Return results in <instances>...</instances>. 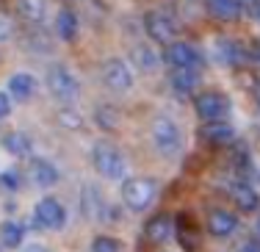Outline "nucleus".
Instances as JSON below:
<instances>
[{
  "label": "nucleus",
  "instance_id": "nucleus-17",
  "mask_svg": "<svg viewBox=\"0 0 260 252\" xmlns=\"http://www.w3.org/2000/svg\"><path fill=\"white\" fill-rule=\"evenodd\" d=\"M208 11L216 20H238L244 14L241 0H208Z\"/></svg>",
  "mask_w": 260,
  "mask_h": 252
},
{
  "label": "nucleus",
  "instance_id": "nucleus-2",
  "mask_svg": "<svg viewBox=\"0 0 260 252\" xmlns=\"http://www.w3.org/2000/svg\"><path fill=\"white\" fill-rule=\"evenodd\" d=\"M91 164L100 172L105 180H122L127 175V161L122 155L119 147H114L111 141H97L91 150Z\"/></svg>",
  "mask_w": 260,
  "mask_h": 252
},
{
  "label": "nucleus",
  "instance_id": "nucleus-10",
  "mask_svg": "<svg viewBox=\"0 0 260 252\" xmlns=\"http://www.w3.org/2000/svg\"><path fill=\"white\" fill-rule=\"evenodd\" d=\"M28 177H30V183L34 186H39V188H50L58 183V169L53 167L47 158H34V161L28 164Z\"/></svg>",
  "mask_w": 260,
  "mask_h": 252
},
{
  "label": "nucleus",
  "instance_id": "nucleus-21",
  "mask_svg": "<svg viewBox=\"0 0 260 252\" xmlns=\"http://www.w3.org/2000/svg\"><path fill=\"white\" fill-rule=\"evenodd\" d=\"M133 61L139 64V70H144V72L158 70V64H160L158 53L152 50V47H147V45H136L133 47Z\"/></svg>",
  "mask_w": 260,
  "mask_h": 252
},
{
  "label": "nucleus",
  "instance_id": "nucleus-8",
  "mask_svg": "<svg viewBox=\"0 0 260 252\" xmlns=\"http://www.w3.org/2000/svg\"><path fill=\"white\" fill-rule=\"evenodd\" d=\"M144 30L152 42H160V45H172V39H175V25H172V20L166 14H160V11L144 14Z\"/></svg>",
  "mask_w": 260,
  "mask_h": 252
},
{
  "label": "nucleus",
  "instance_id": "nucleus-14",
  "mask_svg": "<svg viewBox=\"0 0 260 252\" xmlns=\"http://www.w3.org/2000/svg\"><path fill=\"white\" fill-rule=\"evenodd\" d=\"M34 91H36V78L30 75V72H14V75L9 78V94L17 97L20 103L30 100Z\"/></svg>",
  "mask_w": 260,
  "mask_h": 252
},
{
  "label": "nucleus",
  "instance_id": "nucleus-13",
  "mask_svg": "<svg viewBox=\"0 0 260 252\" xmlns=\"http://www.w3.org/2000/svg\"><path fill=\"white\" fill-rule=\"evenodd\" d=\"M147 238H150L152 244H164L169 241L172 236H175V219L169 216V213H158L155 219H150L147 222Z\"/></svg>",
  "mask_w": 260,
  "mask_h": 252
},
{
  "label": "nucleus",
  "instance_id": "nucleus-32",
  "mask_svg": "<svg viewBox=\"0 0 260 252\" xmlns=\"http://www.w3.org/2000/svg\"><path fill=\"white\" fill-rule=\"evenodd\" d=\"M252 14H255V20L260 22V0H257V3H255V6H252Z\"/></svg>",
  "mask_w": 260,
  "mask_h": 252
},
{
  "label": "nucleus",
  "instance_id": "nucleus-9",
  "mask_svg": "<svg viewBox=\"0 0 260 252\" xmlns=\"http://www.w3.org/2000/svg\"><path fill=\"white\" fill-rule=\"evenodd\" d=\"M108 202L103 200V192L97 186H83V216L89 219V222H103L105 216H108Z\"/></svg>",
  "mask_w": 260,
  "mask_h": 252
},
{
  "label": "nucleus",
  "instance_id": "nucleus-6",
  "mask_svg": "<svg viewBox=\"0 0 260 252\" xmlns=\"http://www.w3.org/2000/svg\"><path fill=\"white\" fill-rule=\"evenodd\" d=\"M34 216L39 222V227H45V230H61L67 225V208L55 197H45V200L36 202Z\"/></svg>",
  "mask_w": 260,
  "mask_h": 252
},
{
  "label": "nucleus",
  "instance_id": "nucleus-12",
  "mask_svg": "<svg viewBox=\"0 0 260 252\" xmlns=\"http://www.w3.org/2000/svg\"><path fill=\"white\" fill-rule=\"evenodd\" d=\"M235 227H238V216L230 211H224V208H213V211L208 213V230L213 233V236L224 238L235 233Z\"/></svg>",
  "mask_w": 260,
  "mask_h": 252
},
{
  "label": "nucleus",
  "instance_id": "nucleus-7",
  "mask_svg": "<svg viewBox=\"0 0 260 252\" xmlns=\"http://www.w3.org/2000/svg\"><path fill=\"white\" fill-rule=\"evenodd\" d=\"M103 81H105L108 89H114V91H130L133 83H136V78H133V70H130L127 61L108 58L105 67H103Z\"/></svg>",
  "mask_w": 260,
  "mask_h": 252
},
{
  "label": "nucleus",
  "instance_id": "nucleus-3",
  "mask_svg": "<svg viewBox=\"0 0 260 252\" xmlns=\"http://www.w3.org/2000/svg\"><path fill=\"white\" fill-rule=\"evenodd\" d=\"M155 197H158V183L152 177H127L122 183V202L136 213L147 211L155 202Z\"/></svg>",
  "mask_w": 260,
  "mask_h": 252
},
{
  "label": "nucleus",
  "instance_id": "nucleus-4",
  "mask_svg": "<svg viewBox=\"0 0 260 252\" xmlns=\"http://www.w3.org/2000/svg\"><path fill=\"white\" fill-rule=\"evenodd\" d=\"M45 83H47V89H50V94L61 103H72L80 94V86L75 81V75H72L64 64H53L45 75Z\"/></svg>",
  "mask_w": 260,
  "mask_h": 252
},
{
  "label": "nucleus",
  "instance_id": "nucleus-29",
  "mask_svg": "<svg viewBox=\"0 0 260 252\" xmlns=\"http://www.w3.org/2000/svg\"><path fill=\"white\" fill-rule=\"evenodd\" d=\"M241 252H260V241H246L241 247Z\"/></svg>",
  "mask_w": 260,
  "mask_h": 252
},
{
  "label": "nucleus",
  "instance_id": "nucleus-15",
  "mask_svg": "<svg viewBox=\"0 0 260 252\" xmlns=\"http://www.w3.org/2000/svg\"><path fill=\"white\" fill-rule=\"evenodd\" d=\"M233 200H235V205H238L244 213H255L260 208V194L244 180L233 186Z\"/></svg>",
  "mask_w": 260,
  "mask_h": 252
},
{
  "label": "nucleus",
  "instance_id": "nucleus-20",
  "mask_svg": "<svg viewBox=\"0 0 260 252\" xmlns=\"http://www.w3.org/2000/svg\"><path fill=\"white\" fill-rule=\"evenodd\" d=\"M22 238H25V227L20 222H6L0 227V241H3L6 249H17L22 244Z\"/></svg>",
  "mask_w": 260,
  "mask_h": 252
},
{
  "label": "nucleus",
  "instance_id": "nucleus-28",
  "mask_svg": "<svg viewBox=\"0 0 260 252\" xmlns=\"http://www.w3.org/2000/svg\"><path fill=\"white\" fill-rule=\"evenodd\" d=\"M9 30H11V22L6 20L3 14H0V42H3V39H9V36H11Z\"/></svg>",
  "mask_w": 260,
  "mask_h": 252
},
{
  "label": "nucleus",
  "instance_id": "nucleus-5",
  "mask_svg": "<svg viewBox=\"0 0 260 252\" xmlns=\"http://www.w3.org/2000/svg\"><path fill=\"white\" fill-rule=\"evenodd\" d=\"M194 108H197V116L205 122H221L230 111V100H227L224 94H219V91H202V94H197L194 100Z\"/></svg>",
  "mask_w": 260,
  "mask_h": 252
},
{
  "label": "nucleus",
  "instance_id": "nucleus-25",
  "mask_svg": "<svg viewBox=\"0 0 260 252\" xmlns=\"http://www.w3.org/2000/svg\"><path fill=\"white\" fill-rule=\"evenodd\" d=\"M97 122H100L103 128H116L119 122H116V111L114 108H97Z\"/></svg>",
  "mask_w": 260,
  "mask_h": 252
},
{
  "label": "nucleus",
  "instance_id": "nucleus-1",
  "mask_svg": "<svg viewBox=\"0 0 260 252\" xmlns=\"http://www.w3.org/2000/svg\"><path fill=\"white\" fill-rule=\"evenodd\" d=\"M150 136H152L155 150L164 158L180 155V150H183V131H180V125H177L175 119H169V116H155V119H152V128H150Z\"/></svg>",
  "mask_w": 260,
  "mask_h": 252
},
{
  "label": "nucleus",
  "instance_id": "nucleus-34",
  "mask_svg": "<svg viewBox=\"0 0 260 252\" xmlns=\"http://www.w3.org/2000/svg\"><path fill=\"white\" fill-rule=\"evenodd\" d=\"M255 227H257V233H260V219H257V225H255Z\"/></svg>",
  "mask_w": 260,
  "mask_h": 252
},
{
  "label": "nucleus",
  "instance_id": "nucleus-16",
  "mask_svg": "<svg viewBox=\"0 0 260 252\" xmlns=\"http://www.w3.org/2000/svg\"><path fill=\"white\" fill-rule=\"evenodd\" d=\"M172 89L180 91V94H191V91L200 86V72H194L191 67H180V70H172Z\"/></svg>",
  "mask_w": 260,
  "mask_h": 252
},
{
  "label": "nucleus",
  "instance_id": "nucleus-18",
  "mask_svg": "<svg viewBox=\"0 0 260 252\" xmlns=\"http://www.w3.org/2000/svg\"><path fill=\"white\" fill-rule=\"evenodd\" d=\"M202 139L210 141V144H230V141L235 139V131L224 119L221 122H208V125L202 128Z\"/></svg>",
  "mask_w": 260,
  "mask_h": 252
},
{
  "label": "nucleus",
  "instance_id": "nucleus-24",
  "mask_svg": "<svg viewBox=\"0 0 260 252\" xmlns=\"http://www.w3.org/2000/svg\"><path fill=\"white\" fill-rule=\"evenodd\" d=\"M91 252H122V241L114 236H97L91 241Z\"/></svg>",
  "mask_w": 260,
  "mask_h": 252
},
{
  "label": "nucleus",
  "instance_id": "nucleus-33",
  "mask_svg": "<svg viewBox=\"0 0 260 252\" xmlns=\"http://www.w3.org/2000/svg\"><path fill=\"white\" fill-rule=\"evenodd\" d=\"M257 106H260V89H257Z\"/></svg>",
  "mask_w": 260,
  "mask_h": 252
},
{
  "label": "nucleus",
  "instance_id": "nucleus-11",
  "mask_svg": "<svg viewBox=\"0 0 260 252\" xmlns=\"http://www.w3.org/2000/svg\"><path fill=\"white\" fill-rule=\"evenodd\" d=\"M197 47L188 42H172L166 47V61L172 64V70H180V67H194L197 64Z\"/></svg>",
  "mask_w": 260,
  "mask_h": 252
},
{
  "label": "nucleus",
  "instance_id": "nucleus-30",
  "mask_svg": "<svg viewBox=\"0 0 260 252\" xmlns=\"http://www.w3.org/2000/svg\"><path fill=\"white\" fill-rule=\"evenodd\" d=\"M0 183H6L9 188H14V186H17V180H14V175H11V172H6V175L0 177Z\"/></svg>",
  "mask_w": 260,
  "mask_h": 252
},
{
  "label": "nucleus",
  "instance_id": "nucleus-22",
  "mask_svg": "<svg viewBox=\"0 0 260 252\" xmlns=\"http://www.w3.org/2000/svg\"><path fill=\"white\" fill-rule=\"evenodd\" d=\"M17 9H20V14L25 17L28 22H34V25L45 22V0H17Z\"/></svg>",
  "mask_w": 260,
  "mask_h": 252
},
{
  "label": "nucleus",
  "instance_id": "nucleus-19",
  "mask_svg": "<svg viewBox=\"0 0 260 252\" xmlns=\"http://www.w3.org/2000/svg\"><path fill=\"white\" fill-rule=\"evenodd\" d=\"M55 30H58V36L64 42H72L78 36V17L70 9H61L58 17H55Z\"/></svg>",
  "mask_w": 260,
  "mask_h": 252
},
{
  "label": "nucleus",
  "instance_id": "nucleus-26",
  "mask_svg": "<svg viewBox=\"0 0 260 252\" xmlns=\"http://www.w3.org/2000/svg\"><path fill=\"white\" fill-rule=\"evenodd\" d=\"M58 119H61V125H67V128H80V116H78V111H72V108H64V111L58 114Z\"/></svg>",
  "mask_w": 260,
  "mask_h": 252
},
{
  "label": "nucleus",
  "instance_id": "nucleus-27",
  "mask_svg": "<svg viewBox=\"0 0 260 252\" xmlns=\"http://www.w3.org/2000/svg\"><path fill=\"white\" fill-rule=\"evenodd\" d=\"M9 114H11V97L6 91H0V119H6Z\"/></svg>",
  "mask_w": 260,
  "mask_h": 252
},
{
  "label": "nucleus",
  "instance_id": "nucleus-23",
  "mask_svg": "<svg viewBox=\"0 0 260 252\" xmlns=\"http://www.w3.org/2000/svg\"><path fill=\"white\" fill-rule=\"evenodd\" d=\"M3 147L11 152V155H28L30 152V139L25 133L14 131V133H6L3 136Z\"/></svg>",
  "mask_w": 260,
  "mask_h": 252
},
{
  "label": "nucleus",
  "instance_id": "nucleus-31",
  "mask_svg": "<svg viewBox=\"0 0 260 252\" xmlns=\"http://www.w3.org/2000/svg\"><path fill=\"white\" fill-rule=\"evenodd\" d=\"M22 252H50V249H47L45 244H28V247L22 249Z\"/></svg>",
  "mask_w": 260,
  "mask_h": 252
}]
</instances>
